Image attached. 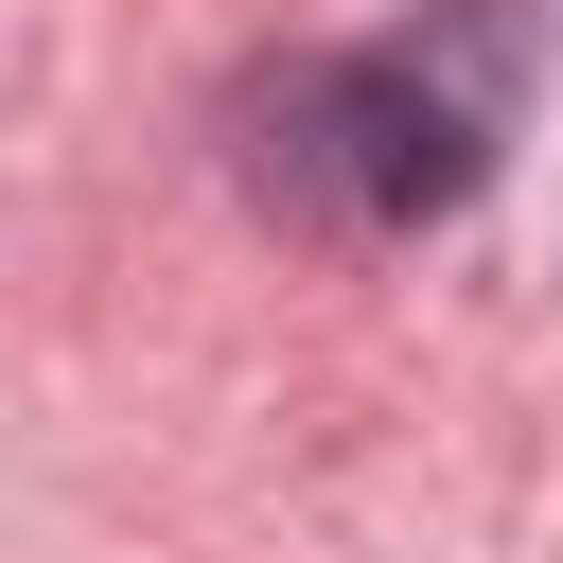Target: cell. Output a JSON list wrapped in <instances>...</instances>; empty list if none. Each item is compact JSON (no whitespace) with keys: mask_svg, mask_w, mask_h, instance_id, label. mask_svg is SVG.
I'll list each match as a JSON object with an SVG mask.
<instances>
[{"mask_svg":"<svg viewBox=\"0 0 563 563\" xmlns=\"http://www.w3.org/2000/svg\"><path fill=\"white\" fill-rule=\"evenodd\" d=\"M510 123H528V0H422V18H387V35H334V53L246 70L229 176H246L282 229L387 246V229L475 211L493 158H510Z\"/></svg>","mask_w":563,"mask_h":563,"instance_id":"6da1fadb","label":"cell"}]
</instances>
